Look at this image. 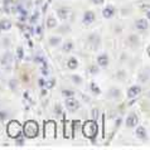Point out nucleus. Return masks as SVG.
Instances as JSON below:
<instances>
[{"label":"nucleus","mask_w":150,"mask_h":150,"mask_svg":"<svg viewBox=\"0 0 150 150\" xmlns=\"http://www.w3.org/2000/svg\"><path fill=\"white\" fill-rule=\"evenodd\" d=\"M24 132H25L27 136H29V137H34L37 135V132H38V126H37V124L34 121L27 122L25 126H24Z\"/></svg>","instance_id":"obj_1"},{"label":"nucleus","mask_w":150,"mask_h":150,"mask_svg":"<svg viewBox=\"0 0 150 150\" xmlns=\"http://www.w3.org/2000/svg\"><path fill=\"white\" fill-rule=\"evenodd\" d=\"M8 132H9L10 136L15 137V136H18L20 132H22V126H20L16 121H11L9 124V126H8Z\"/></svg>","instance_id":"obj_2"},{"label":"nucleus","mask_w":150,"mask_h":150,"mask_svg":"<svg viewBox=\"0 0 150 150\" xmlns=\"http://www.w3.org/2000/svg\"><path fill=\"white\" fill-rule=\"evenodd\" d=\"M83 132H85L86 136L92 137L96 134V125L92 121H88L85 124V127H83Z\"/></svg>","instance_id":"obj_3"},{"label":"nucleus","mask_w":150,"mask_h":150,"mask_svg":"<svg viewBox=\"0 0 150 150\" xmlns=\"http://www.w3.org/2000/svg\"><path fill=\"white\" fill-rule=\"evenodd\" d=\"M137 122H139V119H137V116L135 114H130L127 116L126 119V125L129 127H134L137 125Z\"/></svg>","instance_id":"obj_4"},{"label":"nucleus","mask_w":150,"mask_h":150,"mask_svg":"<svg viewBox=\"0 0 150 150\" xmlns=\"http://www.w3.org/2000/svg\"><path fill=\"white\" fill-rule=\"evenodd\" d=\"M135 27H136V29H139L140 32H145L148 29V20L146 19H139V20H136Z\"/></svg>","instance_id":"obj_5"},{"label":"nucleus","mask_w":150,"mask_h":150,"mask_svg":"<svg viewBox=\"0 0 150 150\" xmlns=\"http://www.w3.org/2000/svg\"><path fill=\"white\" fill-rule=\"evenodd\" d=\"M140 91H141V88H140L139 86H131L130 88L127 90V96H129L130 98H131V97H135L136 95L140 93Z\"/></svg>","instance_id":"obj_6"},{"label":"nucleus","mask_w":150,"mask_h":150,"mask_svg":"<svg viewBox=\"0 0 150 150\" xmlns=\"http://www.w3.org/2000/svg\"><path fill=\"white\" fill-rule=\"evenodd\" d=\"M135 134H136V136L139 137V139H141V140H146V137H148L146 130H145L143 126H139V127H137L136 131H135Z\"/></svg>","instance_id":"obj_7"},{"label":"nucleus","mask_w":150,"mask_h":150,"mask_svg":"<svg viewBox=\"0 0 150 150\" xmlns=\"http://www.w3.org/2000/svg\"><path fill=\"white\" fill-rule=\"evenodd\" d=\"M114 11H115L114 6H107L103 9V16H105V18H111V16L114 15Z\"/></svg>","instance_id":"obj_8"},{"label":"nucleus","mask_w":150,"mask_h":150,"mask_svg":"<svg viewBox=\"0 0 150 150\" xmlns=\"http://www.w3.org/2000/svg\"><path fill=\"white\" fill-rule=\"evenodd\" d=\"M107 63H109V58H107L106 54H103V56H100V57H98V64L106 66Z\"/></svg>","instance_id":"obj_9"},{"label":"nucleus","mask_w":150,"mask_h":150,"mask_svg":"<svg viewBox=\"0 0 150 150\" xmlns=\"http://www.w3.org/2000/svg\"><path fill=\"white\" fill-rule=\"evenodd\" d=\"M93 20H95V14L91 13V11H88V13L85 15V22L86 23H91V22H93Z\"/></svg>","instance_id":"obj_10"},{"label":"nucleus","mask_w":150,"mask_h":150,"mask_svg":"<svg viewBox=\"0 0 150 150\" xmlns=\"http://www.w3.org/2000/svg\"><path fill=\"white\" fill-rule=\"evenodd\" d=\"M67 105H68V107H69V109H77V107H78V103L76 102V101H74V100H72V98H71V100H68V101H67Z\"/></svg>","instance_id":"obj_11"},{"label":"nucleus","mask_w":150,"mask_h":150,"mask_svg":"<svg viewBox=\"0 0 150 150\" xmlns=\"http://www.w3.org/2000/svg\"><path fill=\"white\" fill-rule=\"evenodd\" d=\"M0 27H1V29H4V30H6V29L10 28V22L9 20H3L1 24H0Z\"/></svg>","instance_id":"obj_12"},{"label":"nucleus","mask_w":150,"mask_h":150,"mask_svg":"<svg viewBox=\"0 0 150 150\" xmlns=\"http://www.w3.org/2000/svg\"><path fill=\"white\" fill-rule=\"evenodd\" d=\"M129 39H130V42H131V43H134V44L139 43V40H137V37H135V35H131Z\"/></svg>","instance_id":"obj_13"},{"label":"nucleus","mask_w":150,"mask_h":150,"mask_svg":"<svg viewBox=\"0 0 150 150\" xmlns=\"http://www.w3.org/2000/svg\"><path fill=\"white\" fill-rule=\"evenodd\" d=\"M68 66H69L71 68H74V67H76V66H77V62H76V59H74V58H73V61H71Z\"/></svg>","instance_id":"obj_14"},{"label":"nucleus","mask_w":150,"mask_h":150,"mask_svg":"<svg viewBox=\"0 0 150 150\" xmlns=\"http://www.w3.org/2000/svg\"><path fill=\"white\" fill-rule=\"evenodd\" d=\"M48 25H49V27H54V25H56V22H54V20H53V18H49Z\"/></svg>","instance_id":"obj_15"},{"label":"nucleus","mask_w":150,"mask_h":150,"mask_svg":"<svg viewBox=\"0 0 150 150\" xmlns=\"http://www.w3.org/2000/svg\"><path fill=\"white\" fill-rule=\"evenodd\" d=\"M58 40H59L58 38H52V39H51V44H56Z\"/></svg>","instance_id":"obj_16"},{"label":"nucleus","mask_w":150,"mask_h":150,"mask_svg":"<svg viewBox=\"0 0 150 150\" xmlns=\"http://www.w3.org/2000/svg\"><path fill=\"white\" fill-rule=\"evenodd\" d=\"M92 88H93L95 92H100V90L97 88V86H96V85H92Z\"/></svg>","instance_id":"obj_17"},{"label":"nucleus","mask_w":150,"mask_h":150,"mask_svg":"<svg viewBox=\"0 0 150 150\" xmlns=\"http://www.w3.org/2000/svg\"><path fill=\"white\" fill-rule=\"evenodd\" d=\"M71 47H72V44H67V45L64 47V48H66L64 51H69V48H71Z\"/></svg>","instance_id":"obj_18"},{"label":"nucleus","mask_w":150,"mask_h":150,"mask_svg":"<svg viewBox=\"0 0 150 150\" xmlns=\"http://www.w3.org/2000/svg\"><path fill=\"white\" fill-rule=\"evenodd\" d=\"M93 1H95L96 4H101V3L103 1V0H93Z\"/></svg>","instance_id":"obj_19"},{"label":"nucleus","mask_w":150,"mask_h":150,"mask_svg":"<svg viewBox=\"0 0 150 150\" xmlns=\"http://www.w3.org/2000/svg\"><path fill=\"white\" fill-rule=\"evenodd\" d=\"M146 52H148V56L150 57V45H149V47H148V51H146Z\"/></svg>","instance_id":"obj_20"},{"label":"nucleus","mask_w":150,"mask_h":150,"mask_svg":"<svg viewBox=\"0 0 150 150\" xmlns=\"http://www.w3.org/2000/svg\"><path fill=\"white\" fill-rule=\"evenodd\" d=\"M148 19H149V20H150V10H149V11H148Z\"/></svg>","instance_id":"obj_21"}]
</instances>
